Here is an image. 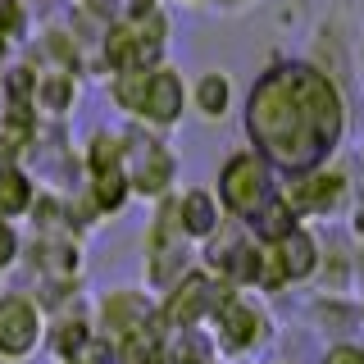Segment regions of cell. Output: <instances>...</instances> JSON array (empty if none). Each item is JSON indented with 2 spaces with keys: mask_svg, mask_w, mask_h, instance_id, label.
<instances>
[{
  "mask_svg": "<svg viewBox=\"0 0 364 364\" xmlns=\"http://www.w3.org/2000/svg\"><path fill=\"white\" fill-rule=\"evenodd\" d=\"M346 128H350L346 96L310 60L269 64L246 96L250 151L269 168H278L282 178L323 168L337 155Z\"/></svg>",
  "mask_w": 364,
  "mask_h": 364,
  "instance_id": "1",
  "label": "cell"
},
{
  "mask_svg": "<svg viewBox=\"0 0 364 364\" xmlns=\"http://www.w3.org/2000/svg\"><path fill=\"white\" fill-rule=\"evenodd\" d=\"M109 96L123 114H132L151 132H173L187 114V82L178 68H132V73H109Z\"/></svg>",
  "mask_w": 364,
  "mask_h": 364,
  "instance_id": "2",
  "label": "cell"
},
{
  "mask_svg": "<svg viewBox=\"0 0 364 364\" xmlns=\"http://www.w3.org/2000/svg\"><path fill=\"white\" fill-rule=\"evenodd\" d=\"M123 173H128L132 196H146V200L168 196L178 178V155L164 141V132H146L141 123L123 128Z\"/></svg>",
  "mask_w": 364,
  "mask_h": 364,
  "instance_id": "3",
  "label": "cell"
},
{
  "mask_svg": "<svg viewBox=\"0 0 364 364\" xmlns=\"http://www.w3.org/2000/svg\"><path fill=\"white\" fill-rule=\"evenodd\" d=\"M146 278L155 287H173L182 273L191 269V237L182 232L178 223V210H173V196H159L155 200V214H151V228H146Z\"/></svg>",
  "mask_w": 364,
  "mask_h": 364,
  "instance_id": "4",
  "label": "cell"
},
{
  "mask_svg": "<svg viewBox=\"0 0 364 364\" xmlns=\"http://www.w3.org/2000/svg\"><path fill=\"white\" fill-rule=\"evenodd\" d=\"M46 305L28 291H0V364H28L41 355Z\"/></svg>",
  "mask_w": 364,
  "mask_h": 364,
  "instance_id": "5",
  "label": "cell"
},
{
  "mask_svg": "<svg viewBox=\"0 0 364 364\" xmlns=\"http://www.w3.org/2000/svg\"><path fill=\"white\" fill-rule=\"evenodd\" d=\"M210 328H214V346L223 355H250L269 337V310L259 301H250V296H242L237 287H228L219 296V305L210 310Z\"/></svg>",
  "mask_w": 364,
  "mask_h": 364,
  "instance_id": "6",
  "label": "cell"
},
{
  "mask_svg": "<svg viewBox=\"0 0 364 364\" xmlns=\"http://www.w3.org/2000/svg\"><path fill=\"white\" fill-rule=\"evenodd\" d=\"M214 196H219L223 214H237V219L255 214L259 205L273 196L269 164L255 151H232L223 159V168H219V191H214Z\"/></svg>",
  "mask_w": 364,
  "mask_h": 364,
  "instance_id": "7",
  "label": "cell"
},
{
  "mask_svg": "<svg viewBox=\"0 0 364 364\" xmlns=\"http://www.w3.org/2000/svg\"><path fill=\"white\" fill-rule=\"evenodd\" d=\"M151 314H155V305L146 301L141 291H132V287H114L109 296H100V301H96V328H100V337L119 341V346L146 337Z\"/></svg>",
  "mask_w": 364,
  "mask_h": 364,
  "instance_id": "8",
  "label": "cell"
},
{
  "mask_svg": "<svg viewBox=\"0 0 364 364\" xmlns=\"http://www.w3.org/2000/svg\"><path fill=\"white\" fill-rule=\"evenodd\" d=\"M346 191H350V178L341 173V168H314V173H301L291 178V196L287 205L296 210V219H328V214H337L341 205H346Z\"/></svg>",
  "mask_w": 364,
  "mask_h": 364,
  "instance_id": "9",
  "label": "cell"
},
{
  "mask_svg": "<svg viewBox=\"0 0 364 364\" xmlns=\"http://www.w3.org/2000/svg\"><path fill=\"white\" fill-rule=\"evenodd\" d=\"M228 287H219V282L210 278L205 269H187L182 278L168 287L164 296V314H168V323H182V328H196L200 318H210V310L219 305V296Z\"/></svg>",
  "mask_w": 364,
  "mask_h": 364,
  "instance_id": "10",
  "label": "cell"
},
{
  "mask_svg": "<svg viewBox=\"0 0 364 364\" xmlns=\"http://www.w3.org/2000/svg\"><path fill=\"white\" fill-rule=\"evenodd\" d=\"M219 237V232H214ZM219 250H210V259L219 264V278L228 287H259V269H264V242H250V237H219Z\"/></svg>",
  "mask_w": 364,
  "mask_h": 364,
  "instance_id": "11",
  "label": "cell"
},
{
  "mask_svg": "<svg viewBox=\"0 0 364 364\" xmlns=\"http://www.w3.org/2000/svg\"><path fill=\"white\" fill-rule=\"evenodd\" d=\"M173 210H178V223L191 242H210L223 228V205L210 187H187L182 196H173Z\"/></svg>",
  "mask_w": 364,
  "mask_h": 364,
  "instance_id": "12",
  "label": "cell"
},
{
  "mask_svg": "<svg viewBox=\"0 0 364 364\" xmlns=\"http://www.w3.org/2000/svg\"><path fill=\"white\" fill-rule=\"evenodd\" d=\"M232 100H237V87L223 68H205L196 82H187V109H196L205 123H219L232 114Z\"/></svg>",
  "mask_w": 364,
  "mask_h": 364,
  "instance_id": "13",
  "label": "cell"
},
{
  "mask_svg": "<svg viewBox=\"0 0 364 364\" xmlns=\"http://www.w3.org/2000/svg\"><path fill=\"white\" fill-rule=\"evenodd\" d=\"M77 91L82 87H77L73 68H46V73H37V82H32V109L50 114V119H64L77 105Z\"/></svg>",
  "mask_w": 364,
  "mask_h": 364,
  "instance_id": "14",
  "label": "cell"
},
{
  "mask_svg": "<svg viewBox=\"0 0 364 364\" xmlns=\"http://www.w3.org/2000/svg\"><path fill=\"white\" fill-rule=\"evenodd\" d=\"M91 337H96V323H91L87 314H77V318H73V314H60L55 323L46 318V341H41V346L50 350L60 364H68V360L82 355V346H87Z\"/></svg>",
  "mask_w": 364,
  "mask_h": 364,
  "instance_id": "15",
  "label": "cell"
},
{
  "mask_svg": "<svg viewBox=\"0 0 364 364\" xmlns=\"http://www.w3.org/2000/svg\"><path fill=\"white\" fill-rule=\"evenodd\" d=\"M246 223L255 228V242H278V237H287L291 228H296V210L287 205V196H278V191H273V196L259 205L255 214H246Z\"/></svg>",
  "mask_w": 364,
  "mask_h": 364,
  "instance_id": "16",
  "label": "cell"
},
{
  "mask_svg": "<svg viewBox=\"0 0 364 364\" xmlns=\"http://www.w3.org/2000/svg\"><path fill=\"white\" fill-rule=\"evenodd\" d=\"M32 205H37V191H32V178L23 173V168L5 164L0 168V219H23V214H32Z\"/></svg>",
  "mask_w": 364,
  "mask_h": 364,
  "instance_id": "17",
  "label": "cell"
},
{
  "mask_svg": "<svg viewBox=\"0 0 364 364\" xmlns=\"http://www.w3.org/2000/svg\"><path fill=\"white\" fill-rule=\"evenodd\" d=\"M91 178V205H96V214H123V205H128L132 187H128V173L119 168H100V173H87Z\"/></svg>",
  "mask_w": 364,
  "mask_h": 364,
  "instance_id": "18",
  "label": "cell"
},
{
  "mask_svg": "<svg viewBox=\"0 0 364 364\" xmlns=\"http://www.w3.org/2000/svg\"><path fill=\"white\" fill-rule=\"evenodd\" d=\"M82 164H87V173H100V168H119V164H123V132H119V128H114V132H109V128L91 132Z\"/></svg>",
  "mask_w": 364,
  "mask_h": 364,
  "instance_id": "19",
  "label": "cell"
},
{
  "mask_svg": "<svg viewBox=\"0 0 364 364\" xmlns=\"http://www.w3.org/2000/svg\"><path fill=\"white\" fill-rule=\"evenodd\" d=\"M28 23H32V14H28L23 0H0V37H5L9 46L28 37Z\"/></svg>",
  "mask_w": 364,
  "mask_h": 364,
  "instance_id": "20",
  "label": "cell"
},
{
  "mask_svg": "<svg viewBox=\"0 0 364 364\" xmlns=\"http://www.w3.org/2000/svg\"><path fill=\"white\" fill-rule=\"evenodd\" d=\"M318 364H364V346L360 341H333Z\"/></svg>",
  "mask_w": 364,
  "mask_h": 364,
  "instance_id": "21",
  "label": "cell"
},
{
  "mask_svg": "<svg viewBox=\"0 0 364 364\" xmlns=\"http://www.w3.org/2000/svg\"><path fill=\"white\" fill-rule=\"evenodd\" d=\"M18 250H23V242H18V232H14V223L9 219H0V269H9L18 259Z\"/></svg>",
  "mask_w": 364,
  "mask_h": 364,
  "instance_id": "22",
  "label": "cell"
},
{
  "mask_svg": "<svg viewBox=\"0 0 364 364\" xmlns=\"http://www.w3.org/2000/svg\"><path fill=\"white\" fill-rule=\"evenodd\" d=\"M205 5H214L219 14H242V9H250L255 0H205Z\"/></svg>",
  "mask_w": 364,
  "mask_h": 364,
  "instance_id": "23",
  "label": "cell"
},
{
  "mask_svg": "<svg viewBox=\"0 0 364 364\" xmlns=\"http://www.w3.org/2000/svg\"><path fill=\"white\" fill-rule=\"evenodd\" d=\"M182 5H205V0H182Z\"/></svg>",
  "mask_w": 364,
  "mask_h": 364,
  "instance_id": "24",
  "label": "cell"
}]
</instances>
